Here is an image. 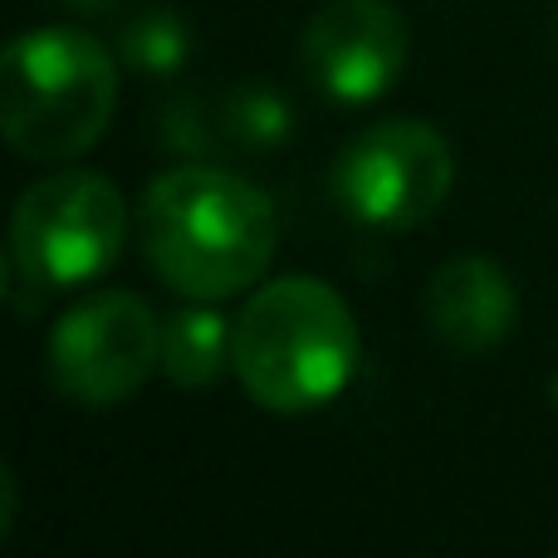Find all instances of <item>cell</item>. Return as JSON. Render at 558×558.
Listing matches in <instances>:
<instances>
[{"label":"cell","mask_w":558,"mask_h":558,"mask_svg":"<svg viewBox=\"0 0 558 558\" xmlns=\"http://www.w3.org/2000/svg\"><path fill=\"white\" fill-rule=\"evenodd\" d=\"M412 29L392 0H328L299 35V69L333 104H373L402 78Z\"/></svg>","instance_id":"cell-7"},{"label":"cell","mask_w":558,"mask_h":558,"mask_svg":"<svg viewBox=\"0 0 558 558\" xmlns=\"http://www.w3.org/2000/svg\"><path fill=\"white\" fill-rule=\"evenodd\" d=\"M432 333L456 353H490L520 324L514 279L485 255H456L426 284Z\"/></svg>","instance_id":"cell-8"},{"label":"cell","mask_w":558,"mask_h":558,"mask_svg":"<svg viewBox=\"0 0 558 558\" xmlns=\"http://www.w3.org/2000/svg\"><path fill=\"white\" fill-rule=\"evenodd\" d=\"M69 10H84V15H104V10H113L118 0H64Z\"/></svg>","instance_id":"cell-13"},{"label":"cell","mask_w":558,"mask_h":558,"mask_svg":"<svg viewBox=\"0 0 558 558\" xmlns=\"http://www.w3.org/2000/svg\"><path fill=\"white\" fill-rule=\"evenodd\" d=\"M357 318L328 279L279 275L235 314L231 367L265 412L299 416L328 407L357 377Z\"/></svg>","instance_id":"cell-2"},{"label":"cell","mask_w":558,"mask_h":558,"mask_svg":"<svg viewBox=\"0 0 558 558\" xmlns=\"http://www.w3.org/2000/svg\"><path fill=\"white\" fill-rule=\"evenodd\" d=\"M333 202L373 231L432 221L456 186L451 143L422 118H383L348 137L333 157Z\"/></svg>","instance_id":"cell-5"},{"label":"cell","mask_w":558,"mask_h":558,"mask_svg":"<svg viewBox=\"0 0 558 558\" xmlns=\"http://www.w3.org/2000/svg\"><path fill=\"white\" fill-rule=\"evenodd\" d=\"M162 367V324L147 299L94 289L49 333V377L74 407H118Z\"/></svg>","instance_id":"cell-6"},{"label":"cell","mask_w":558,"mask_h":558,"mask_svg":"<svg viewBox=\"0 0 558 558\" xmlns=\"http://www.w3.org/2000/svg\"><path fill=\"white\" fill-rule=\"evenodd\" d=\"M0 495H5V505H0V534H10V524H15V471H0Z\"/></svg>","instance_id":"cell-12"},{"label":"cell","mask_w":558,"mask_h":558,"mask_svg":"<svg viewBox=\"0 0 558 558\" xmlns=\"http://www.w3.org/2000/svg\"><path fill=\"white\" fill-rule=\"evenodd\" d=\"M221 128L245 147H279L294 133V108L284 94H275L270 84H245L226 98Z\"/></svg>","instance_id":"cell-11"},{"label":"cell","mask_w":558,"mask_h":558,"mask_svg":"<svg viewBox=\"0 0 558 558\" xmlns=\"http://www.w3.org/2000/svg\"><path fill=\"white\" fill-rule=\"evenodd\" d=\"M137 241L162 284L186 299H231L260 284L279 226L270 196L211 162L162 172L137 206Z\"/></svg>","instance_id":"cell-1"},{"label":"cell","mask_w":558,"mask_h":558,"mask_svg":"<svg viewBox=\"0 0 558 558\" xmlns=\"http://www.w3.org/2000/svg\"><path fill=\"white\" fill-rule=\"evenodd\" d=\"M118 59L78 25H35L0 59V128L25 162L64 167L108 133Z\"/></svg>","instance_id":"cell-3"},{"label":"cell","mask_w":558,"mask_h":558,"mask_svg":"<svg viewBox=\"0 0 558 558\" xmlns=\"http://www.w3.org/2000/svg\"><path fill=\"white\" fill-rule=\"evenodd\" d=\"M231 338L235 324L216 314L206 299H196L192 308H177L162 318V373L186 392L211 387L231 367Z\"/></svg>","instance_id":"cell-9"},{"label":"cell","mask_w":558,"mask_h":558,"mask_svg":"<svg viewBox=\"0 0 558 558\" xmlns=\"http://www.w3.org/2000/svg\"><path fill=\"white\" fill-rule=\"evenodd\" d=\"M128 241V202L98 172H49L29 182L10 216V270L45 294L94 284Z\"/></svg>","instance_id":"cell-4"},{"label":"cell","mask_w":558,"mask_h":558,"mask_svg":"<svg viewBox=\"0 0 558 558\" xmlns=\"http://www.w3.org/2000/svg\"><path fill=\"white\" fill-rule=\"evenodd\" d=\"M192 54V29L172 5L137 10L118 29V59L133 64L137 74H177Z\"/></svg>","instance_id":"cell-10"},{"label":"cell","mask_w":558,"mask_h":558,"mask_svg":"<svg viewBox=\"0 0 558 558\" xmlns=\"http://www.w3.org/2000/svg\"><path fill=\"white\" fill-rule=\"evenodd\" d=\"M549 397H554V407H558V373L549 377Z\"/></svg>","instance_id":"cell-14"}]
</instances>
